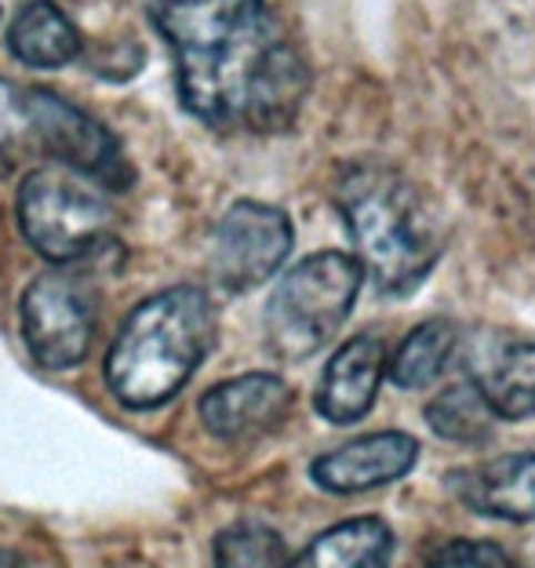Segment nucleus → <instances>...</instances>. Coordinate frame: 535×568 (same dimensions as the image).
<instances>
[{
  "label": "nucleus",
  "mask_w": 535,
  "mask_h": 568,
  "mask_svg": "<svg viewBox=\"0 0 535 568\" xmlns=\"http://www.w3.org/2000/svg\"><path fill=\"white\" fill-rule=\"evenodd\" d=\"M423 568H528V565H521L499 544H488V539H448L437 550H430Z\"/></svg>",
  "instance_id": "obj_20"
},
{
  "label": "nucleus",
  "mask_w": 535,
  "mask_h": 568,
  "mask_svg": "<svg viewBox=\"0 0 535 568\" xmlns=\"http://www.w3.org/2000/svg\"><path fill=\"white\" fill-rule=\"evenodd\" d=\"M292 219L263 201H238L212 237V277L226 292H252L284 266L292 252Z\"/></svg>",
  "instance_id": "obj_7"
},
{
  "label": "nucleus",
  "mask_w": 535,
  "mask_h": 568,
  "mask_svg": "<svg viewBox=\"0 0 535 568\" xmlns=\"http://www.w3.org/2000/svg\"><path fill=\"white\" fill-rule=\"evenodd\" d=\"M215 339V310L201 288H168L135 306L107 354V383L128 408H157L186 386Z\"/></svg>",
  "instance_id": "obj_3"
},
{
  "label": "nucleus",
  "mask_w": 535,
  "mask_h": 568,
  "mask_svg": "<svg viewBox=\"0 0 535 568\" xmlns=\"http://www.w3.org/2000/svg\"><path fill=\"white\" fill-rule=\"evenodd\" d=\"M22 335L37 365L51 372L81 365L95 335V300L67 270L30 281L22 295Z\"/></svg>",
  "instance_id": "obj_6"
},
{
  "label": "nucleus",
  "mask_w": 535,
  "mask_h": 568,
  "mask_svg": "<svg viewBox=\"0 0 535 568\" xmlns=\"http://www.w3.org/2000/svg\"><path fill=\"white\" fill-rule=\"evenodd\" d=\"M386 376V351L375 335H357L332 354L317 386V412L335 426L364 419Z\"/></svg>",
  "instance_id": "obj_12"
},
{
  "label": "nucleus",
  "mask_w": 535,
  "mask_h": 568,
  "mask_svg": "<svg viewBox=\"0 0 535 568\" xmlns=\"http://www.w3.org/2000/svg\"><path fill=\"white\" fill-rule=\"evenodd\" d=\"M357 266L383 295H412L445 252V226L426 193L383 161L346 164L335 186Z\"/></svg>",
  "instance_id": "obj_2"
},
{
  "label": "nucleus",
  "mask_w": 535,
  "mask_h": 568,
  "mask_svg": "<svg viewBox=\"0 0 535 568\" xmlns=\"http://www.w3.org/2000/svg\"><path fill=\"white\" fill-rule=\"evenodd\" d=\"M466 383L495 419H532L535 416V339L477 328L463 346Z\"/></svg>",
  "instance_id": "obj_9"
},
{
  "label": "nucleus",
  "mask_w": 535,
  "mask_h": 568,
  "mask_svg": "<svg viewBox=\"0 0 535 568\" xmlns=\"http://www.w3.org/2000/svg\"><path fill=\"white\" fill-rule=\"evenodd\" d=\"M175 55L179 99L212 128L273 135L310 95V67L266 0H147Z\"/></svg>",
  "instance_id": "obj_1"
},
{
  "label": "nucleus",
  "mask_w": 535,
  "mask_h": 568,
  "mask_svg": "<svg viewBox=\"0 0 535 568\" xmlns=\"http://www.w3.org/2000/svg\"><path fill=\"white\" fill-rule=\"evenodd\" d=\"M33 124H37V158L55 161L59 168L84 175L95 186L124 190L132 183L121 142H117L95 118L77 110L73 102L33 88Z\"/></svg>",
  "instance_id": "obj_8"
},
{
  "label": "nucleus",
  "mask_w": 535,
  "mask_h": 568,
  "mask_svg": "<svg viewBox=\"0 0 535 568\" xmlns=\"http://www.w3.org/2000/svg\"><path fill=\"white\" fill-rule=\"evenodd\" d=\"M19 226L48 263H81L107 241L113 209L95 183L70 168H33L19 186Z\"/></svg>",
  "instance_id": "obj_5"
},
{
  "label": "nucleus",
  "mask_w": 535,
  "mask_h": 568,
  "mask_svg": "<svg viewBox=\"0 0 535 568\" xmlns=\"http://www.w3.org/2000/svg\"><path fill=\"white\" fill-rule=\"evenodd\" d=\"M460 496L470 510L485 518L528 525L535 521V452H517L485 463L460 481Z\"/></svg>",
  "instance_id": "obj_13"
},
{
  "label": "nucleus",
  "mask_w": 535,
  "mask_h": 568,
  "mask_svg": "<svg viewBox=\"0 0 535 568\" xmlns=\"http://www.w3.org/2000/svg\"><path fill=\"white\" fill-rule=\"evenodd\" d=\"M364 270L346 252H317L295 263L266 303V346L281 361H306L346 325Z\"/></svg>",
  "instance_id": "obj_4"
},
{
  "label": "nucleus",
  "mask_w": 535,
  "mask_h": 568,
  "mask_svg": "<svg viewBox=\"0 0 535 568\" xmlns=\"http://www.w3.org/2000/svg\"><path fill=\"white\" fill-rule=\"evenodd\" d=\"M394 528L383 518H354L332 525L284 568H390Z\"/></svg>",
  "instance_id": "obj_15"
},
{
  "label": "nucleus",
  "mask_w": 535,
  "mask_h": 568,
  "mask_svg": "<svg viewBox=\"0 0 535 568\" xmlns=\"http://www.w3.org/2000/svg\"><path fill=\"white\" fill-rule=\"evenodd\" d=\"M292 408L289 383L266 372H248L230 383L212 386L201 397V423L219 442H252L270 434Z\"/></svg>",
  "instance_id": "obj_11"
},
{
  "label": "nucleus",
  "mask_w": 535,
  "mask_h": 568,
  "mask_svg": "<svg viewBox=\"0 0 535 568\" xmlns=\"http://www.w3.org/2000/svg\"><path fill=\"white\" fill-rule=\"evenodd\" d=\"M460 346V332H455L452 321L434 317L423 321L420 328H412L401 339L397 354L390 357L386 376L394 379L401 390H420V386L434 383L441 372L448 368V361Z\"/></svg>",
  "instance_id": "obj_16"
},
{
  "label": "nucleus",
  "mask_w": 535,
  "mask_h": 568,
  "mask_svg": "<svg viewBox=\"0 0 535 568\" xmlns=\"http://www.w3.org/2000/svg\"><path fill=\"white\" fill-rule=\"evenodd\" d=\"M215 568H284V539L266 525L241 521L215 539Z\"/></svg>",
  "instance_id": "obj_19"
},
{
  "label": "nucleus",
  "mask_w": 535,
  "mask_h": 568,
  "mask_svg": "<svg viewBox=\"0 0 535 568\" xmlns=\"http://www.w3.org/2000/svg\"><path fill=\"white\" fill-rule=\"evenodd\" d=\"M26 158H37L33 88L0 77V179L16 172Z\"/></svg>",
  "instance_id": "obj_18"
},
{
  "label": "nucleus",
  "mask_w": 535,
  "mask_h": 568,
  "mask_svg": "<svg viewBox=\"0 0 535 568\" xmlns=\"http://www.w3.org/2000/svg\"><path fill=\"white\" fill-rule=\"evenodd\" d=\"M420 459V442L404 430H380L324 452L310 463L313 485L332 496H361L404 477Z\"/></svg>",
  "instance_id": "obj_10"
},
{
  "label": "nucleus",
  "mask_w": 535,
  "mask_h": 568,
  "mask_svg": "<svg viewBox=\"0 0 535 568\" xmlns=\"http://www.w3.org/2000/svg\"><path fill=\"white\" fill-rule=\"evenodd\" d=\"M423 416L430 423V430L455 445H485L495 423L488 405L481 402L470 383H455L448 390H441L434 402L426 405Z\"/></svg>",
  "instance_id": "obj_17"
},
{
  "label": "nucleus",
  "mask_w": 535,
  "mask_h": 568,
  "mask_svg": "<svg viewBox=\"0 0 535 568\" xmlns=\"http://www.w3.org/2000/svg\"><path fill=\"white\" fill-rule=\"evenodd\" d=\"M8 51L16 55L22 67L33 70H62L81 55V30L70 22L62 8L51 0H30L22 4L8 22Z\"/></svg>",
  "instance_id": "obj_14"
}]
</instances>
